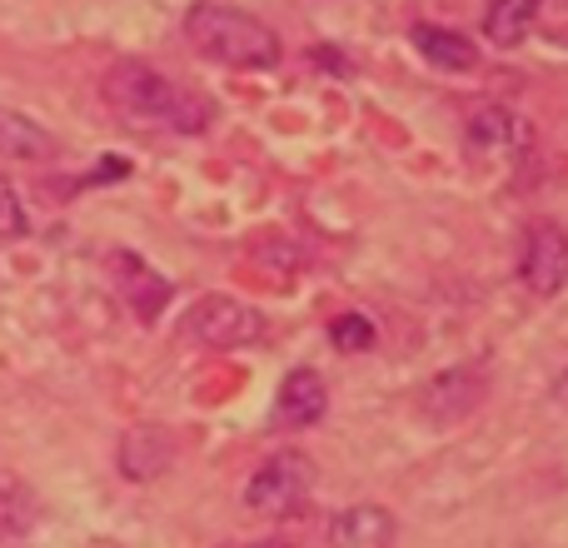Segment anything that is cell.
<instances>
[{
	"instance_id": "cell-2",
	"label": "cell",
	"mask_w": 568,
	"mask_h": 548,
	"mask_svg": "<svg viewBox=\"0 0 568 548\" xmlns=\"http://www.w3.org/2000/svg\"><path fill=\"white\" fill-rule=\"evenodd\" d=\"M185 35L200 55L220 60V65H235V70L280 65V35L265 26V20L250 16V10L200 0V6L185 16Z\"/></svg>"
},
{
	"instance_id": "cell-7",
	"label": "cell",
	"mask_w": 568,
	"mask_h": 548,
	"mask_svg": "<svg viewBox=\"0 0 568 548\" xmlns=\"http://www.w3.org/2000/svg\"><path fill=\"white\" fill-rule=\"evenodd\" d=\"M479 394H484V374L479 369H449V374H439V379L424 384L419 409L429 414L434 424H454V419H464V414L479 404Z\"/></svg>"
},
{
	"instance_id": "cell-5",
	"label": "cell",
	"mask_w": 568,
	"mask_h": 548,
	"mask_svg": "<svg viewBox=\"0 0 568 548\" xmlns=\"http://www.w3.org/2000/svg\"><path fill=\"white\" fill-rule=\"evenodd\" d=\"M519 280H524V290L544 294V300L568 284V235L559 225H549V220L529 225L524 255H519Z\"/></svg>"
},
{
	"instance_id": "cell-11",
	"label": "cell",
	"mask_w": 568,
	"mask_h": 548,
	"mask_svg": "<svg viewBox=\"0 0 568 548\" xmlns=\"http://www.w3.org/2000/svg\"><path fill=\"white\" fill-rule=\"evenodd\" d=\"M170 459H175V444H170L160 429H130L125 439H120V469H125V479H135V484L160 479V474L170 469Z\"/></svg>"
},
{
	"instance_id": "cell-10",
	"label": "cell",
	"mask_w": 568,
	"mask_h": 548,
	"mask_svg": "<svg viewBox=\"0 0 568 548\" xmlns=\"http://www.w3.org/2000/svg\"><path fill=\"white\" fill-rule=\"evenodd\" d=\"M409 40H414V50H419L434 70H449V75H454V70H474V65H479V45H474L469 35H459V30L434 26V20H414Z\"/></svg>"
},
{
	"instance_id": "cell-18",
	"label": "cell",
	"mask_w": 568,
	"mask_h": 548,
	"mask_svg": "<svg viewBox=\"0 0 568 548\" xmlns=\"http://www.w3.org/2000/svg\"><path fill=\"white\" fill-rule=\"evenodd\" d=\"M314 60H320V65H329V70H339V75H349V60H344L339 50H314Z\"/></svg>"
},
{
	"instance_id": "cell-14",
	"label": "cell",
	"mask_w": 568,
	"mask_h": 548,
	"mask_svg": "<svg viewBox=\"0 0 568 548\" xmlns=\"http://www.w3.org/2000/svg\"><path fill=\"white\" fill-rule=\"evenodd\" d=\"M115 270H125V274H120V284H125L130 304L140 309V319H155L160 304L170 300V284L155 280V270H145L135 255H115Z\"/></svg>"
},
{
	"instance_id": "cell-3",
	"label": "cell",
	"mask_w": 568,
	"mask_h": 548,
	"mask_svg": "<svg viewBox=\"0 0 568 548\" xmlns=\"http://www.w3.org/2000/svg\"><path fill=\"white\" fill-rule=\"evenodd\" d=\"M314 459L304 449H280L250 474L245 484V509L260 519H294L314 494Z\"/></svg>"
},
{
	"instance_id": "cell-9",
	"label": "cell",
	"mask_w": 568,
	"mask_h": 548,
	"mask_svg": "<svg viewBox=\"0 0 568 548\" xmlns=\"http://www.w3.org/2000/svg\"><path fill=\"white\" fill-rule=\"evenodd\" d=\"M529 145V125L504 105H479L469 115V150L474 155H514Z\"/></svg>"
},
{
	"instance_id": "cell-6",
	"label": "cell",
	"mask_w": 568,
	"mask_h": 548,
	"mask_svg": "<svg viewBox=\"0 0 568 548\" xmlns=\"http://www.w3.org/2000/svg\"><path fill=\"white\" fill-rule=\"evenodd\" d=\"M329 409V389L314 369H290L275 394V424L280 429H310V424L324 419Z\"/></svg>"
},
{
	"instance_id": "cell-17",
	"label": "cell",
	"mask_w": 568,
	"mask_h": 548,
	"mask_svg": "<svg viewBox=\"0 0 568 548\" xmlns=\"http://www.w3.org/2000/svg\"><path fill=\"white\" fill-rule=\"evenodd\" d=\"M26 235V210H20V195H16V185H10L6 175H0V240H20Z\"/></svg>"
},
{
	"instance_id": "cell-13",
	"label": "cell",
	"mask_w": 568,
	"mask_h": 548,
	"mask_svg": "<svg viewBox=\"0 0 568 548\" xmlns=\"http://www.w3.org/2000/svg\"><path fill=\"white\" fill-rule=\"evenodd\" d=\"M539 6L544 0H494V6L484 10V35H489L499 50H514L524 35H529Z\"/></svg>"
},
{
	"instance_id": "cell-16",
	"label": "cell",
	"mask_w": 568,
	"mask_h": 548,
	"mask_svg": "<svg viewBox=\"0 0 568 548\" xmlns=\"http://www.w3.org/2000/svg\"><path fill=\"white\" fill-rule=\"evenodd\" d=\"M329 339H334V349L359 354V349H369L374 344V324L364 319V314H339V319L329 324Z\"/></svg>"
},
{
	"instance_id": "cell-20",
	"label": "cell",
	"mask_w": 568,
	"mask_h": 548,
	"mask_svg": "<svg viewBox=\"0 0 568 548\" xmlns=\"http://www.w3.org/2000/svg\"><path fill=\"white\" fill-rule=\"evenodd\" d=\"M554 399L568 404V374H559V384H554Z\"/></svg>"
},
{
	"instance_id": "cell-1",
	"label": "cell",
	"mask_w": 568,
	"mask_h": 548,
	"mask_svg": "<svg viewBox=\"0 0 568 548\" xmlns=\"http://www.w3.org/2000/svg\"><path fill=\"white\" fill-rule=\"evenodd\" d=\"M105 100L130 120V125H165L180 130V135H195V130L210 125V100L190 95V90L170 85L155 65L145 60H120L105 75Z\"/></svg>"
},
{
	"instance_id": "cell-8",
	"label": "cell",
	"mask_w": 568,
	"mask_h": 548,
	"mask_svg": "<svg viewBox=\"0 0 568 548\" xmlns=\"http://www.w3.org/2000/svg\"><path fill=\"white\" fill-rule=\"evenodd\" d=\"M394 534H399V524H394L389 509H379V504H354V509L334 514L329 548H394Z\"/></svg>"
},
{
	"instance_id": "cell-12",
	"label": "cell",
	"mask_w": 568,
	"mask_h": 548,
	"mask_svg": "<svg viewBox=\"0 0 568 548\" xmlns=\"http://www.w3.org/2000/svg\"><path fill=\"white\" fill-rule=\"evenodd\" d=\"M0 155L6 160H50L55 155V135L50 130H40L36 120L16 115V110H0Z\"/></svg>"
},
{
	"instance_id": "cell-4",
	"label": "cell",
	"mask_w": 568,
	"mask_h": 548,
	"mask_svg": "<svg viewBox=\"0 0 568 548\" xmlns=\"http://www.w3.org/2000/svg\"><path fill=\"white\" fill-rule=\"evenodd\" d=\"M190 334L210 349H240V344H255L265 334V319L235 294H210L190 309Z\"/></svg>"
},
{
	"instance_id": "cell-15",
	"label": "cell",
	"mask_w": 568,
	"mask_h": 548,
	"mask_svg": "<svg viewBox=\"0 0 568 548\" xmlns=\"http://www.w3.org/2000/svg\"><path fill=\"white\" fill-rule=\"evenodd\" d=\"M36 529V494L26 489V479L0 474V539H26Z\"/></svg>"
},
{
	"instance_id": "cell-19",
	"label": "cell",
	"mask_w": 568,
	"mask_h": 548,
	"mask_svg": "<svg viewBox=\"0 0 568 548\" xmlns=\"http://www.w3.org/2000/svg\"><path fill=\"white\" fill-rule=\"evenodd\" d=\"M220 548H294V544H284V539H255V544H220Z\"/></svg>"
}]
</instances>
